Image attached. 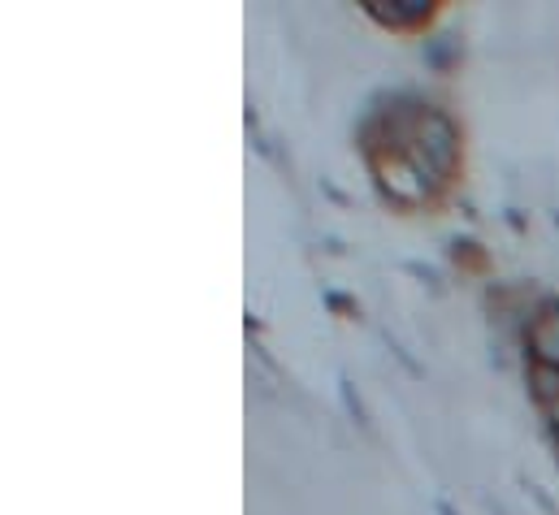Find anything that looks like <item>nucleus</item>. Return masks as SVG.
I'll list each match as a JSON object with an SVG mask.
<instances>
[{
	"label": "nucleus",
	"instance_id": "obj_2",
	"mask_svg": "<svg viewBox=\"0 0 559 515\" xmlns=\"http://www.w3.org/2000/svg\"><path fill=\"white\" fill-rule=\"evenodd\" d=\"M365 9H369V17H373V22H382V26H395V31H408V26H420V22H429V17H433V9H429L425 0L391 4V9H386V0H369Z\"/></svg>",
	"mask_w": 559,
	"mask_h": 515
},
{
	"label": "nucleus",
	"instance_id": "obj_4",
	"mask_svg": "<svg viewBox=\"0 0 559 515\" xmlns=\"http://www.w3.org/2000/svg\"><path fill=\"white\" fill-rule=\"evenodd\" d=\"M547 420H551V433L559 438V403L556 407H547Z\"/></svg>",
	"mask_w": 559,
	"mask_h": 515
},
{
	"label": "nucleus",
	"instance_id": "obj_3",
	"mask_svg": "<svg viewBox=\"0 0 559 515\" xmlns=\"http://www.w3.org/2000/svg\"><path fill=\"white\" fill-rule=\"evenodd\" d=\"M530 390H534V398L543 403V411L556 407L559 403V369H551V364H530Z\"/></svg>",
	"mask_w": 559,
	"mask_h": 515
},
{
	"label": "nucleus",
	"instance_id": "obj_1",
	"mask_svg": "<svg viewBox=\"0 0 559 515\" xmlns=\"http://www.w3.org/2000/svg\"><path fill=\"white\" fill-rule=\"evenodd\" d=\"M525 343H530V364H551V369H559V308L556 303H547V308L530 321Z\"/></svg>",
	"mask_w": 559,
	"mask_h": 515
}]
</instances>
